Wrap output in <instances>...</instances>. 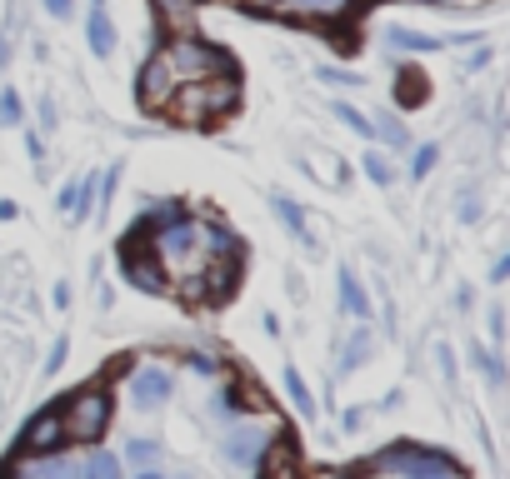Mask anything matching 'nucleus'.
<instances>
[{
    "instance_id": "f257e3e1",
    "label": "nucleus",
    "mask_w": 510,
    "mask_h": 479,
    "mask_svg": "<svg viewBox=\"0 0 510 479\" xmlns=\"http://www.w3.org/2000/svg\"><path fill=\"white\" fill-rule=\"evenodd\" d=\"M65 419V434H76V440H101L105 425H111V394L105 390H86L70 400V415Z\"/></svg>"
},
{
    "instance_id": "f03ea898",
    "label": "nucleus",
    "mask_w": 510,
    "mask_h": 479,
    "mask_svg": "<svg viewBox=\"0 0 510 479\" xmlns=\"http://www.w3.org/2000/svg\"><path fill=\"white\" fill-rule=\"evenodd\" d=\"M385 469H396L400 479H460L456 465H446L440 454L431 450H400V454H385L381 459Z\"/></svg>"
},
{
    "instance_id": "7ed1b4c3",
    "label": "nucleus",
    "mask_w": 510,
    "mask_h": 479,
    "mask_svg": "<svg viewBox=\"0 0 510 479\" xmlns=\"http://www.w3.org/2000/svg\"><path fill=\"white\" fill-rule=\"evenodd\" d=\"M170 390H176V379H170V369H160V365H141L136 375H130V400L141 404V410L166 404Z\"/></svg>"
},
{
    "instance_id": "20e7f679",
    "label": "nucleus",
    "mask_w": 510,
    "mask_h": 479,
    "mask_svg": "<svg viewBox=\"0 0 510 479\" xmlns=\"http://www.w3.org/2000/svg\"><path fill=\"white\" fill-rule=\"evenodd\" d=\"M61 440H70L65 434V419H61V410H45V415L36 419V425L26 429V444L36 454H51V450H61Z\"/></svg>"
},
{
    "instance_id": "39448f33",
    "label": "nucleus",
    "mask_w": 510,
    "mask_h": 479,
    "mask_svg": "<svg viewBox=\"0 0 510 479\" xmlns=\"http://www.w3.org/2000/svg\"><path fill=\"white\" fill-rule=\"evenodd\" d=\"M260 479H300V454L291 444H276L266 454V465H260Z\"/></svg>"
},
{
    "instance_id": "423d86ee",
    "label": "nucleus",
    "mask_w": 510,
    "mask_h": 479,
    "mask_svg": "<svg viewBox=\"0 0 510 479\" xmlns=\"http://www.w3.org/2000/svg\"><path fill=\"white\" fill-rule=\"evenodd\" d=\"M90 51L101 55V61L115 51V26L105 20V5H101V0H95V11H90Z\"/></svg>"
},
{
    "instance_id": "0eeeda50",
    "label": "nucleus",
    "mask_w": 510,
    "mask_h": 479,
    "mask_svg": "<svg viewBox=\"0 0 510 479\" xmlns=\"http://www.w3.org/2000/svg\"><path fill=\"white\" fill-rule=\"evenodd\" d=\"M341 304L356 320H370V300H366V290H360V280L350 275V270H341Z\"/></svg>"
},
{
    "instance_id": "6e6552de",
    "label": "nucleus",
    "mask_w": 510,
    "mask_h": 479,
    "mask_svg": "<svg viewBox=\"0 0 510 479\" xmlns=\"http://www.w3.org/2000/svg\"><path fill=\"white\" fill-rule=\"evenodd\" d=\"M80 479H120V459L111 450H90V459L80 465Z\"/></svg>"
},
{
    "instance_id": "1a4fd4ad",
    "label": "nucleus",
    "mask_w": 510,
    "mask_h": 479,
    "mask_svg": "<svg viewBox=\"0 0 510 479\" xmlns=\"http://www.w3.org/2000/svg\"><path fill=\"white\" fill-rule=\"evenodd\" d=\"M260 434H255V429H241V434H235V440L226 444V454H230V465H251L255 454H260Z\"/></svg>"
},
{
    "instance_id": "9d476101",
    "label": "nucleus",
    "mask_w": 510,
    "mask_h": 479,
    "mask_svg": "<svg viewBox=\"0 0 510 479\" xmlns=\"http://www.w3.org/2000/svg\"><path fill=\"white\" fill-rule=\"evenodd\" d=\"M36 479H80V465L65 459V454H55V459H45V465L36 469Z\"/></svg>"
},
{
    "instance_id": "9b49d317",
    "label": "nucleus",
    "mask_w": 510,
    "mask_h": 479,
    "mask_svg": "<svg viewBox=\"0 0 510 479\" xmlns=\"http://www.w3.org/2000/svg\"><path fill=\"white\" fill-rule=\"evenodd\" d=\"M391 45H400V51H435L440 40H431V36H421V30H391Z\"/></svg>"
},
{
    "instance_id": "f8f14e48",
    "label": "nucleus",
    "mask_w": 510,
    "mask_h": 479,
    "mask_svg": "<svg viewBox=\"0 0 510 479\" xmlns=\"http://www.w3.org/2000/svg\"><path fill=\"white\" fill-rule=\"evenodd\" d=\"M285 390H291V400H295V410H300V415H316V400H310L306 379L295 375V369H285Z\"/></svg>"
},
{
    "instance_id": "ddd939ff",
    "label": "nucleus",
    "mask_w": 510,
    "mask_h": 479,
    "mask_svg": "<svg viewBox=\"0 0 510 479\" xmlns=\"http://www.w3.org/2000/svg\"><path fill=\"white\" fill-rule=\"evenodd\" d=\"M130 459H136V465H145V469H151L155 459H160V444H155V440H130Z\"/></svg>"
},
{
    "instance_id": "4468645a",
    "label": "nucleus",
    "mask_w": 510,
    "mask_h": 479,
    "mask_svg": "<svg viewBox=\"0 0 510 479\" xmlns=\"http://www.w3.org/2000/svg\"><path fill=\"white\" fill-rule=\"evenodd\" d=\"M366 175H370V180H375V185H391V165H385V160H381V155L370 150V155H366Z\"/></svg>"
},
{
    "instance_id": "2eb2a0df",
    "label": "nucleus",
    "mask_w": 510,
    "mask_h": 479,
    "mask_svg": "<svg viewBox=\"0 0 510 479\" xmlns=\"http://www.w3.org/2000/svg\"><path fill=\"white\" fill-rule=\"evenodd\" d=\"M276 210H281V220L295 230V235H306V220H300V210H295L291 200H276Z\"/></svg>"
},
{
    "instance_id": "dca6fc26",
    "label": "nucleus",
    "mask_w": 510,
    "mask_h": 479,
    "mask_svg": "<svg viewBox=\"0 0 510 479\" xmlns=\"http://www.w3.org/2000/svg\"><path fill=\"white\" fill-rule=\"evenodd\" d=\"M335 110H341V120H345V126H350V130H360V135H370V120H366V115H360V110H350V105H335Z\"/></svg>"
},
{
    "instance_id": "f3484780",
    "label": "nucleus",
    "mask_w": 510,
    "mask_h": 479,
    "mask_svg": "<svg viewBox=\"0 0 510 479\" xmlns=\"http://www.w3.org/2000/svg\"><path fill=\"white\" fill-rule=\"evenodd\" d=\"M0 115H5V120H21V101H15V90L0 95Z\"/></svg>"
},
{
    "instance_id": "a211bd4d",
    "label": "nucleus",
    "mask_w": 510,
    "mask_h": 479,
    "mask_svg": "<svg viewBox=\"0 0 510 479\" xmlns=\"http://www.w3.org/2000/svg\"><path fill=\"white\" fill-rule=\"evenodd\" d=\"M431 165H435V145H421V150H415V175H425Z\"/></svg>"
},
{
    "instance_id": "6ab92c4d",
    "label": "nucleus",
    "mask_w": 510,
    "mask_h": 479,
    "mask_svg": "<svg viewBox=\"0 0 510 479\" xmlns=\"http://www.w3.org/2000/svg\"><path fill=\"white\" fill-rule=\"evenodd\" d=\"M65 350H70V345H65V340H55V345H51V360H45V369H51V375H55V369L65 365Z\"/></svg>"
},
{
    "instance_id": "aec40b11",
    "label": "nucleus",
    "mask_w": 510,
    "mask_h": 479,
    "mask_svg": "<svg viewBox=\"0 0 510 479\" xmlns=\"http://www.w3.org/2000/svg\"><path fill=\"white\" fill-rule=\"evenodd\" d=\"M51 5V15H70V0H45Z\"/></svg>"
},
{
    "instance_id": "412c9836",
    "label": "nucleus",
    "mask_w": 510,
    "mask_h": 479,
    "mask_svg": "<svg viewBox=\"0 0 510 479\" xmlns=\"http://www.w3.org/2000/svg\"><path fill=\"white\" fill-rule=\"evenodd\" d=\"M300 5H316V11H335L341 0H300Z\"/></svg>"
},
{
    "instance_id": "4be33fe9",
    "label": "nucleus",
    "mask_w": 510,
    "mask_h": 479,
    "mask_svg": "<svg viewBox=\"0 0 510 479\" xmlns=\"http://www.w3.org/2000/svg\"><path fill=\"white\" fill-rule=\"evenodd\" d=\"M136 479H166V475H155V469H145V475H136Z\"/></svg>"
},
{
    "instance_id": "5701e85b",
    "label": "nucleus",
    "mask_w": 510,
    "mask_h": 479,
    "mask_svg": "<svg viewBox=\"0 0 510 479\" xmlns=\"http://www.w3.org/2000/svg\"><path fill=\"white\" fill-rule=\"evenodd\" d=\"M425 5H450V0H425Z\"/></svg>"
}]
</instances>
